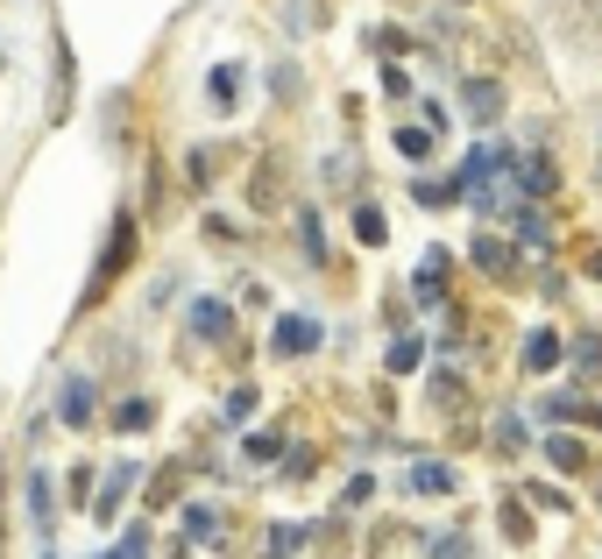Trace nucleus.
I'll use <instances>...</instances> for the list:
<instances>
[{
    "label": "nucleus",
    "instance_id": "nucleus-1",
    "mask_svg": "<svg viewBox=\"0 0 602 559\" xmlns=\"http://www.w3.org/2000/svg\"><path fill=\"white\" fill-rule=\"evenodd\" d=\"M128 263H135V213H120L114 234H107V248H100V263H93V291H85V298H107L114 283L128 277Z\"/></svg>",
    "mask_w": 602,
    "mask_h": 559
},
{
    "label": "nucleus",
    "instance_id": "nucleus-2",
    "mask_svg": "<svg viewBox=\"0 0 602 559\" xmlns=\"http://www.w3.org/2000/svg\"><path fill=\"white\" fill-rule=\"evenodd\" d=\"M320 340H326V334H320V319H305V312H283L277 334H269V354H277V361H305Z\"/></svg>",
    "mask_w": 602,
    "mask_h": 559
},
{
    "label": "nucleus",
    "instance_id": "nucleus-3",
    "mask_svg": "<svg viewBox=\"0 0 602 559\" xmlns=\"http://www.w3.org/2000/svg\"><path fill=\"white\" fill-rule=\"evenodd\" d=\"M510 107V93H503V79H461V114L475 120V128H496Z\"/></svg>",
    "mask_w": 602,
    "mask_h": 559
},
{
    "label": "nucleus",
    "instance_id": "nucleus-4",
    "mask_svg": "<svg viewBox=\"0 0 602 559\" xmlns=\"http://www.w3.org/2000/svg\"><path fill=\"white\" fill-rule=\"evenodd\" d=\"M468 263H475L489 283H518V248H510V241H496V234H475V241H468Z\"/></svg>",
    "mask_w": 602,
    "mask_h": 559
},
{
    "label": "nucleus",
    "instance_id": "nucleus-5",
    "mask_svg": "<svg viewBox=\"0 0 602 559\" xmlns=\"http://www.w3.org/2000/svg\"><path fill=\"white\" fill-rule=\"evenodd\" d=\"M93 411H100V383H93V375H71L65 397H57V418H65L71 432H85V426H93Z\"/></svg>",
    "mask_w": 602,
    "mask_h": 559
},
{
    "label": "nucleus",
    "instance_id": "nucleus-6",
    "mask_svg": "<svg viewBox=\"0 0 602 559\" xmlns=\"http://www.w3.org/2000/svg\"><path fill=\"white\" fill-rule=\"evenodd\" d=\"M518 361H524V375H553V369H560V361H567V340L553 334V326H539V334H524Z\"/></svg>",
    "mask_w": 602,
    "mask_h": 559
},
{
    "label": "nucleus",
    "instance_id": "nucleus-7",
    "mask_svg": "<svg viewBox=\"0 0 602 559\" xmlns=\"http://www.w3.org/2000/svg\"><path fill=\"white\" fill-rule=\"evenodd\" d=\"M510 171H518V199H553V185H560V171H553V156H539V149H532V156H518V163H510Z\"/></svg>",
    "mask_w": 602,
    "mask_h": 559
},
{
    "label": "nucleus",
    "instance_id": "nucleus-8",
    "mask_svg": "<svg viewBox=\"0 0 602 559\" xmlns=\"http://www.w3.org/2000/svg\"><path fill=\"white\" fill-rule=\"evenodd\" d=\"M546 467L553 475H589V446H581V432H546Z\"/></svg>",
    "mask_w": 602,
    "mask_h": 559
},
{
    "label": "nucleus",
    "instance_id": "nucleus-9",
    "mask_svg": "<svg viewBox=\"0 0 602 559\" xmlns=\"http://www.w3.org/2000/svg\"><path fill=\"white\" fill-rule=\"evenodd\" d=\"M404 489H412V496H454V489H461V475H454L447 461H412Z\"/></svg>",
    "mask_w": 602,
    "mask_h": 559
},
{
    "label": "nucleus",
    "instance_id": "nucleus-10",
    "mask_svg": "<svg viewBox=\"0 0 602 559\" xmlns=\"http://www.w3.org/2000/svg\"><path fill=\"white\" fill-rule=\"evenodd\" d=\"M135 475H142V467H135V461H120L114 475H107V489H100V503H93V524H114V517H120V503H128Z\"/></svg>",
    "mask_w": 602,
    "mask_h": 559
},
{
    "label": "nucleus",
    "instance_id": "nucleus-11",
    "mask_svg": "<svg viewBox=\"0 0 602 559\" xmlns=\"http://www.w3.org/2000/svg\"><path fill=\"white\" fill-rule=\"evenodd\" d=\"M71 114V43L57 36L50 43V120H65Z\"/></svg>",
    "mask_w": 602,
    "mask_h": 559
},
{
    "label": "nucleus",
    "instance_id": "nucleus-12",
    "mask_svg": "<svg viewBox=\"0 0 602 559\" xmlns=\"http://www.w3.org/2000/svg\"><path fill=\"white\" fill-rule=\"evenodd\" d=\"M447 263H454V255L447 248H426V263H418V305H447Z\"/></svg>",
    "mask_w": 602,
    "mask_h": 559
},
{
    "label": "nucleus",
    "instance_id": "nucleus-13",
    "mask_svg": "<svg viewBox=\"0 0 602 559\" xmlns=\"http://www.w3.org/2000/svg\"><path fill=\"white\" fill-rule=\"evenodd\" d=\"M192 334H199V340H228L234 334V312L228 305H220V298H192Z\"/></svg>",
    "mask_w": 602,
    "mask_h": 559
},
{
    "label": "nucleus",
    "instance_id": "nucleus-14",
    "mask_svg": "<svg viewBox=\"0 0 602 559\" xmlns=\"http://www.w3.org/2000/svg\"><path fill=\"white\" fill-rule=\"evenodd\" d=\"M503 220H510V234H518L524 248H546V241H553V226H546V206H532V199H518Z\"/></svg>",
    "mask_w": 602,
    "mask_h": 559
},
{
    "label": "nucleus",
    "instance_id": "nucleus-15",
    "mask_svg": "<svg viewBox=\"0 0 602 559\" xmlns=\"http://www.w3.org/2000/svg\"><path fill=\"white\" fill-rule=\"evenodd\" d=\"M489 446L496 453H524V446H532V426H524L518 411H496L489 418Z\"/></svg>",
    "mask_w": 602,
    "mask_h": 559
},
{
    "label": "nucleus",
    "instance_id": "nucleus-16",
    "mask_svg": "<svg viewBox=\"0 0 602 559\" xmlns=\"http://www.w3.org/2000/svg\"><path fill=\"white\" fill-rule=\"evenodd\" d=\"M28 524H36V532L57 524V496H50V475H43V467H28Z\"/></svg>",
    "mask_w": 602,
    "mask_h": 559
},
{
    "label": "nucleus",
    "instance_id": "nucleus-17",
    "mask_svg": "<svg viewBox=\"0 0 602 559\" xmlns=\"http://www.w3.org/2000/svg\"><path fill=\"white\" fill-rule=\"evenodd\" d=\"M206 93H213V114H234L241 107V65H213L206 71Z\"/></svg>",
    "mask_w": 602,
    "mask_h": 559
},
{
    "label": "nucleus",
    "instance_id": "nucleus-18",
    "mask_svg": "<svg viewBox=\"0 0 602 559\" xmlns=\"http://www.w3.org/2000/svg\"><path fill=\"white\" fill-rule=\"evenodd\" d=\"M390 149H397V156H404V163H426V156H432V149H440V135H432V128H426V120H418V128H397V135H390Z\"/></svg>",
    "mask_w": 602,
    "mask_h": 559
},
{
    "label": "nucleus",
    "instance_id": "nucleus-19",
    "mask_svg": "<svg viewBox=\"0 0 602 559\" xmlns=\"http://www.w3.org/2000/svg\"><path fill=\"white\" fill-rule=\"evenodd\" d=\"M567 354H575V389L602 375V334H575V347H567Z\"/></svg>",
    "mask_w": 602,
    "mask_h": 559
},
{
    "label": "nucleus",
    "instance_id": "nucleus-20",
    "mask_svg": "<svg viewBox=\"0 0 602 559\" xmlns=\"http://www.w3.org/2000/svg\"><path fill=\"white\" fill-rule=\"evenodd\" d=\"M496 524H503V538H510V546H532V510H524V496H503Z\"/></svg>",
    "mask_w": 602,
    "mask_h": 559
},
{
    "label": "nucleus",
    "instance_id": "nucleus-21",
    "mask_svg": "<svg viewBox=\"0 0 602 559\" xmlns=\"http://www.w3.org/2000/svg\"><path fill=\"white\" fill-rule=\"evenodd\" d=\"M418 361H426V340H418V334H397V340H390V354H383V369H390V375H412Z\"/></svg>",
    "mask_w": 602,
    "mask_h": 559
},
{
    "label": "nucleus",
    "instance_id": "nucleus-22",
    "mask_svg": "<svg viewBox=\"0 0 602 559\" xmlns=\"http://www.w3.org/2000/svg\"><path fill=\"white\" fill-rule=\"evenodd\" d=\"M142 426H157V404H149V397L114 404V432H142Z\"/></svg>",
    "mask_w": 602,
    "mask_h": 559
},
{
    "label": "nucleus",
    "instance_id": "nucleus-23",
    "mask_svg": "<svg viewBox=\"0 0 602 559\" xmlns=\"http://www.w3.org/2000/svg\"><path fill=\"white\" fill-rule=\"evenodd\" d=\"M355 241H361V248H383V241H390V220L375 213V206H355Z\"/></svg>",
    "mask_w": 602,
    "mask_h": 559
},
{
    "label": "nucleus",
    "instance_id": "nucleus-24",
    "mask_svg": "<svg viewBox=\"0 0 602 559\" xmlns=\"http://www.w3.org/2000/svg\"><path fill=\"white\" fill-rule=\"evenodd\" d=\"M412 199H418V206H454V199H461V185H454V177H447V185H440V177H418Z\"/></svg>",
    "mask_w": 602,
    "mask_h": 559
},
{
    "label": "nucleus",
    "instance_id": "nucleus-25",
    "mask_svg": "<svg viewBox=\"0 0 602 559\" xmlns=\"http://www.w3.org/2000/svg\"><path fill=\"white\" fill-rule=\"evenodd\" d=\"M298 248H305V263H326V234H320V213H298Z\"/></svg>",
    "mask_w": 602,
    "mask_h": 559
},
{
    "label": "nucleus",
    "instance_id": "nucleus-26",
    "mask_svg": "<svg viewBox=\"0 0 602 559\" xmlns=\"http://www.w3.org/2000/svg\"><path fill=\"white\" fill-rule=\"evenodd\" d=\"M213 532H220V510L213 503H192L185 510V538H213Z\"/></svg>",
    "mask_w": 602,
    "mask_h": 559
},
{
    "label": "nucleus",
    "instance_id": "nucleus-27",
    "mask_svg": "<svg viewBox=\"0 0 602 559\" xmlns=\"http://www.w3.org/2000/svg\"><path fill=\"white\" fill-rule=\"evenodd\" d=\"M241 453L263 467V461H277V453H283V440H277V432H248V440H241Z\"/></svg>",
    "mask_w": 602,
    "mask_h": 559
},
{
    "label": "nucleus",
    "instance_id": "nucleus-28",
    "mask_svg": "<svg viewBox=\"0 0 602 559\" xmlns=\"http://www.w3.org/2000/svg\"><path fill=\"white\" fill-rule=\"evenodd\" d=\"M228 418H234V426H248V418H255V383H234L228 389Z\"/></svg>",
    "mask_w": 602,
    "mask_h": 559
},
{
    "label": "nucleus",
    "instance_id": "nucleus-29",
    "mask_svg": "<svg viewBox=\"0 0 602 559\" xmlns=\"http://www.w3.org/2000/svg\"><path fill=\"white\" fill-rule=\"evenodd\" d=\"M114 559H149V524H128L120 546H114Z\"/></svg>",
    "mask_w": 602,
    "mask_h": 559
},
{
    "label": "nucleus",
    "instance_id": "nucleus-30",
    "mask_svg": "<svg viewBox=\"0 0 602 559\" xmlns=\"http://www.w3.org/2000/svg\"><path fill=\"white\" fill-rule=\"evenodd\" d=\"M432 559H475L468 532H440V538H432Z\"/></svg>",
    "mask_w": 602,
    "mask_h": 559
},
{
    "label": "nucleus",
    "instance_id": "nucleus-31",
    "mask_svg": "<svg viewBox=\"0 0 602 559\" xmlns=\"http://www.w3.org/2000/svg\"><path fill=\"white\" fill-rule=\"evenodd\" d=\"M177 481H185V467H163V475L149 481V510H163V503H171V496H177Z\"/></svg>",
    "mask_w": 602,
    "mask_h": 559
},
{
    "label": "nucleus",
    "instance_id": "nucleus-32",
    "mask_svg": "<svg viewBox=\"0 0 602 559\" xmlns=\"http://www.w3.org/2000/svg\"><path fill=\"white\" fill-rule=\"evenodd\" d=\"M369 50H383V57H404V50H412V36H404V28H369Z\"/></svg>",
    "mask_w": 602,
    "mask_h": 559
},
{
    "label": "nucleus",
    "instance_id": "nucleus-33",
    "mask_svg": "<svg viewBox=\"0 0 602 559\" xmlns=\"http://www.w3.org/2000/svg\"><path fill=\"white\" fill-rule=\"evenodd\" d=\"M524 496H532L539 510H575V503H567V489H560V481H532Z\"/></svg>",
    "mask_w": 602,
    "mask_h": 559
},
{
    "label": "nucleus",
    "instance_id": "nucleus-34",
    "mask_svg": "<svg viewBox=\"0 0 602 559\" xmlns=\"http://www.w3.org/2000/svg\"><path fill=\"white\" fill-rule=\"evenodd\" d=\"M213 171H220L213 149H192V185H213Z\"/></svg>",
    "mask_w": 602,
    "mask_h": 559
},
{
    "label": "nucleus",
    "instance_id": "nucleus-35",
    "mask_svg": "<svg viewBox=\"0 0 602 559\" xmlns=\"http://www.w3.org/2000/svg\"><path fill=\"white\" fill-rule=\"evenodd\" d=\"M71 503L93 510V467H71Z\"/></svg>",
    "mask_w": 602,
    "mask_h": 559
},
{
    "label": "nucleus",
    "instance_id": "nucleus-36",
    "mask_svg": "<svg viewBox=\"0 0 602 559\" xmlns=\"http://www.w3.org/2000/svg\"><path fill=\"white\" fill-rule=\"evenodd\" d=\"M432 397L454 404V397H461V375H454V369H432Z\"/></svg>",
    "mask_w": 602,
    "mask_h": 559
},
{
    "label": "nucleus",
    "instance_id": "nucleus-37",
    "mask_svg": "<svg viewBox=\"0 0 602 559\" xmlns=\"http://www.w3.org/2000/svg\"><path fill=\"white\" fill-rule=\"evenodd\" d=\"M383 93H390V100H412V79H404V65H383Z\"/></svg>",
    "mask_w": 602,
    "mask_h": 559
},
{
    "label": "nucleus",
    "instance_id": "nucleus-38",
    "mask_svg": "<svg viewBox=\"0 0 602 559\" xmlns=\"http://www.w3.org/2000/svg\"><path fill=\"white\" fill-rule=\"evenodd\" d=\"M269 85H277V100H298V71H291V65L269 71Z\"/></svg>",
    "mask_w": 602,
    "mask_h": 559
},
{
    "label": "nucleus",
    "instance_id": "nucleus-39",
    "mask_svg": "<svg viewBox=\"0 0 602 559\" xmlns=\"http://www.w3.org/2000/svg\"><path fill=\"white\" fill-rule=\"evenodd\" d=\"M369 496H375V481H369V475H355V481H348V496H340V503H348V510H361V503H369Z\"/></svg>",
    "mask_w": 602,
    "mask_h": 559
},
{
    "label": "nucleus",
    "instance_id": "nucleus-40",
    "mask_svg": "<svg viewBox=\"0 0 602 559\" xmlns=\"http://www.w3.org/2000/svg\"><path fill=\"white\" fill-rule=\"evenodd\" d=\"M589 277H595V283H602V248H595V255H589Z\"/></svg>",
    "mask_w": 602,
    "mask_h": 559
},
{
    "label": "nucleus",
    "instance_id": "nucleus-41",
    "mask_svg": "<svg viewBox=\"0 0 602 559\" xmlns=\"http://www.w3.org/2000/svg\"><path fill=\"white\" fill-rule=\"evenodd\" d=\"M0 552H8V532H0Z\"/></svg>",
    "mask_w": 602,
    "mask_h": 559
},
{
    "label": "nucleus",
    "instance_id": "nucleus-42",
    "mask_svg": "<svg viewBox=\"0 0 602 559\" xmlns=\"http://www.w3.org/2000/svg\"><path fill=\"white\" fill-rule=\"evenodd\" d=\"M100 559H114V552H100Z\"/></svg>",
    "mask_w": 602,
    "mask_h": 559
},
{
    "label": "nucleus",
    "instance_id": "nucleus-43",
    "mask_svg": "<svg viewBox=\"0 0 602 559\" xmlns=\"http://www.w3.org/2000/svg\"><path fill=\"white\" fill-rule=\"evenodd\" d=\"M0 65H8V57H0Z\"/></svg>",
    "mask_w": 602,
    "mask_h": 559
}]
</instances>
